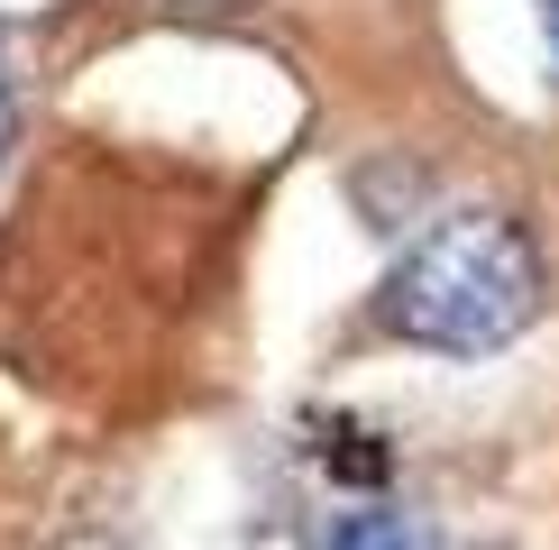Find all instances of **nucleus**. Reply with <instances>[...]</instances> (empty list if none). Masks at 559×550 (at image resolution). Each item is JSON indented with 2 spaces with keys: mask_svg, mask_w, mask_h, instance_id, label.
I'll use <instances>...</instances> for the list:
<instances>
[{
  "mask_svg": "<svg viewBox=\"0 0 559 550\" xmlns=\"http://www.w3.org/2000/svg\"><path fill=\"white\" fill-rule=\"evenodd\" d=\"M542 248L514 212H450L440 229L404 248L377 285V331L413 339V349H504L532 312H542Z\"/></svg>",
  "mask_w": 559,
  "mask_h": 550,
  "instance_id": "1",
  "label": "nucleus"
},
{
  "mask_svg": "<svg viewBox=\"0 0 559 550\" xmlns=\"http://www.w3.org/2000/svg\"><path fill=\"white\" fill-rule=\"evenodd\" d=\"M331 550H440V533L423 514H394V504H367V514H348Z\"/></svg>",
  "mask_w": 559,
  "mask_h": 550,
  "instance_id": "2",
  "label": "nucleus"
},
{
  "mask_svg": "<svg viewBox=\"0 0 559 550\" xmlns=\"http://www.w3.org/2000/svg\"><path fill=\"white\" fill-rule=\"evenodd\" d=\"M10 147H19V92H10V56H0V175H10Z\"/></svg>",
  "mask_w": 559,
  "mask_h": 550,
  "instance_id": "3",
  "label": "nucleus"
},
{
  "mask_svg": "<svg viewBox=\"0 0 559 550\" xmlns=\"http://www.w3.org/2000/svg\"><path fill=\"white\" fill-rule=\"evenodd\" d=\"M542 10V37H550V64H559V0H532Z\"/></svg>",
  "mask_w": 559,
  "mask_h": 550,
  "instance_id": "4",
  "label": "nucleus"
},
{
  "mask_svg": "<svg viewBox=\"0 0 559 550\" xmlns=\"http://www.w3.org/2000/svg\"><path fill=\"white\" fill-rule=\"evenodd\" d=\"M56 550H120L110 533H74V541H56Z\"/></svg>",
  "mask_w": 559,
  "mask_h": 550,
  "instance_id": "5",
  "label": "nucleus"
}]
</instances>
